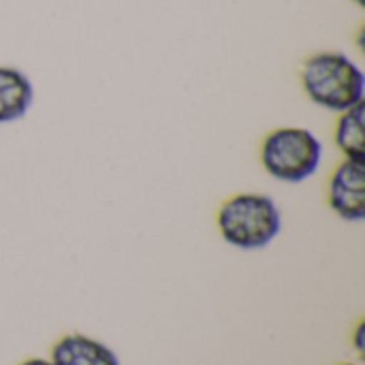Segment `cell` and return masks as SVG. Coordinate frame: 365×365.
Returning a JSON list of instances; mask_svg holds the SVG:
<instances>
[{"label":"cell","mask_w":365,"mask_h":365,"mask_svg":"<svg viewBox=\"0 0 365 365\" xmlns=\"http://www.w3.org/2000/svg\"><path fill=\"white\" fill-rule=\"evenodd\" d=\"M299 79L306 96L327 111L342 113L364 103V71L342 51H319L306 58Z\"/></svg>","instance_id":"cell-1"},{"label":"cell","mask_w":365,"mask_h":365,"mask_svg":"<svg viewBox=\"0 0 365 365\" xmlns=\"http://www.w3.org/2000/svg\"><path fill=\"white\" fill-rule=\"evenodd\" d=\"M222 240L242 250L269 246L282 231V214L276 201L261 192H237L229 197L216 216Z\"/></svg>","instance_id":"cell-2"},{"label":"cell","mask_w":365,"mask_h":365,"mask_svg":"<svg viewBox=\"0 0 365 365\" xmlns=\"http://www.w3.org/2000/svg\"><path fill=\"white\" fill-rule=\"evenodd\" d=\"M323 160L319 137L304 126H280L261 145L263 169L280 182L297 184L312 178Z\"/></svg>","instance_id":"cell-3"},{"label":"cell","mask_w":365,"mask_h":365,"mask_svg":"<svg viewBox=\"0 0 365 365\" xmlns=\"http://www.w3.org/2000/svg\"><path fill=\"white\" fill-rule=\"evenodd\" d=\"M329 207L346 222L365 218V163L342 160L329 180Z\"/></svg>","instance_id":"cell-4"},{"label":"cell","mask_w":365,"mask_h":365,"mask_svg":"<svg viewBox=\"0 0 365 365\" xmlns=\"http://www.w3.org/2000/svg\"><path fill=\"white\" fill-rule=\"evenodd\" d=\"M53 365H120L118 355L105 346L103 342L81 336L68 334L60 338L51 349Z\"/></svg>","instance_id":"cell-5"},{"label":"cell","mask_w":365,"mask_h":365,"mask_svg":"<svg viewBox=\"0 0 365 365\" xmlns=\"http://www.w3.org/2000/svg\"><path fill=\"white\" fill-rule=\"evenodd\" d=\"M34 101L28 75L15 66H0V126L24 118Z\"/></svg>","instance_id":"cell-6"},{"label":"cell","mask_w":365,"mask_h":365,"mask_svg":"<svg viewBox=\"0 0 365 365\" xmlns=\"http://www.w3.org/2000/svg\"><path fill=\"white\" fill-rule=\"evenodd\" d=\"M334 139L346 160L365 163V101L340 113Z\"/></svg>","instance_id":"cell-7"},{"label":"cell","mask_w":365,"mask_h":365,"mask_svg":"<svg viewBox=\"0 0 365 365\" xmlns=\"http://www.w3.org/2000/svg\"><path fill=\"white\" fill-rule=\"evenodd\" d=\"M364 329L365 325L364 323H359V327H357V331H355V349H357L359 353H364Z\"/></svg>","instance_id":"cell-8"},{"label":"cell","mask_w":365,"mask_h":365,"mask_svg":"<svg viewBox=\"0 0 365 365\" xmlns=\"http://www.w3.org/2000/svg\"><path fill=\"white\" fill-rule=\"evenodd\" d=\"M19 365H53L51 361H47V359H28V361H24V364Z\"/></svg>","instance_id":"cell-9"},{"label":"cell","mask_w":365,"mask_h":365,"mask_svg":"<svg viewBox=\"0 0 365 365\" xmlns=\"http://www.w3.org/2000/svg\"><path fill=\"white\" fill-rule=\"evenodd\" d=\"M353 2H355V4H359V6H364L365 4V0H353Z\"/></svg>","instance_id":"cell-10"},{"label":"cell","mask_w":365,"mask_h":365,"mask_svg":"<svg viewBox=\"0 0 365 365\" xmlns=\"http://www.w3.org/2000/svg\"><path fill=\"white\" fill-rule=\"evenodd\" d=\"M340 365H359V364H340Z\"/></svg>","instance_id":"cell-11"}]
</instances>
